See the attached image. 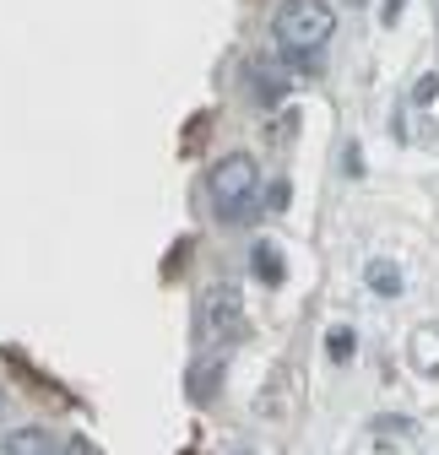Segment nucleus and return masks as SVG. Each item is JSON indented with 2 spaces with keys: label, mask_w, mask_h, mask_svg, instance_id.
Instances as JSON below:
<instances>
[{
  "label": "nucleus",
  "mask_w": 439,
  "mask_h": 455,
  "mask_svg": "<svg viewBox=\"0 0 439 455\" xmlns=\"http://www.w3.org/2000/svg\"><path fill=\"white\" fill-rule=\"evenodd\" d=\"M250 92H255L260 103H277V98L288 92V76H283V66H266V60H255V66H250Z\"/></svg>",
  "instance_id": "5"
},
{
  "label": "nucleus",
  "mask_w": 439,
  "mask_h": 455,
  "mask_svg": "<svg viewBox=\"0 0 439 455\" xmlns=\"http://www.w3.org/2000/svg\"><path fill=\"white\" fill-rule=\"evenodd\" d=\"M325 341H331V358H337V363H342V358H347V353L358 347V336H353L347 325H337V331H331V336H325Z\"/></svg>",
  "instance_id": "9"
},
{
  "label": "nucleus",
  "mask_w": 439,
  "mask_h": 455,
  "mask_svg": "<svg viewBox=\"0 0 439 455\" xmlns=\"http://www.w3.org/2000/svg\"><path fill=\"white\" fill-rule=\"evenodd\" d=\"M60 444H54V434L44 423H22L6 434V444H0V455H54Z\"/></svg>",
  "instance_id": "4"
},
{
  "label": "nucleus",
  "mask_w": 439,
  "mask_h": 455,
  "mask_svg": "<svg viewBox=\"0 0 439 455\" xmlns=\"http://www.w3.org/2000/svg\"><path fill=\"white\" fill-rule=\"evenodd\" d=\"M255 190H260V163H255L250 152H228V157H217L212 180H206V196H212L217 217H223V222H244V217H250Z\"/></svg>",
  "instance_id": "2"
},
{
  "label": "nucleus",
  "mask_w": 439,
  "mask_h": 455,
  "mask_svg": "<svg viewBox=\"0 0 439 455\" xmlns=\"http://www.w3.org/2000/svg\"><path fill=\"white\" fill-rule=\"evenodd\" d=\"M244 331V304H239V288L234 282H217L201 299V336L206 341H234Z\"/></svg>",
  "instance_id": "3"
},
{
  "label": "nucleus",
  "mask_w": 439,
  "mask_h": 455,
  "mask_svg": "<svg viewBox=\"0 0 439 455\" xmlns=\"http://www.w3.org/2000/svg\"><path fill=\"white\" fill-rule=\"evenodd\" d=\"M250 255H255V260H250V266H255V276L277 288V282H283V250H277V244H255Z\"/></svg>",
  "instance_id": "7"
},
{
  "label": "nucleus",
  "mask_w": 439,
  "mask_h": 455,
  "mask_svg": "<svg viewBox=\"0 0 439 455\" xmlns=\"http://www.w3.org/2000/svg\"><path fill=\"white\" fill-rule=\"evenodd\" d=\"M337 38V12L331 0H283L277 6V44L293 60H309Z\"/></svg>",
  "instance_id": "1"
},
{
  "label": "nucleus",
  "mask_w": 439,
  "mask_h": 455,
  "mask_svg": "<svg viewBox=\"0 0 439 455\" xmlns=\"http://www.w3.org/2000/svg\"><path fill=\"white\" fill-rule=\"evenodd\" d=\"M217 374H223V353H212V358H201V363L190 369V395H196V402H206V395L217 390V385H212Z\"/></svg>",
  "instance_id": "6"
},
{
  "label": "nucleus",
  "mask_w": 439,
  "mask_h": 455,
  "mask_svg": "<svg viewBox=\"0 0 439 455\" xmlns=\"http://www.w3.org/2000/svg\"><path fill=\"white\" fill-rule=\"evenodd\" d=\"M402 17V0H386V22H396Z\"/></svg>",
  "instance_id": "10"
},
{
  "label": "nucleus",
  "mask_w": 439,
  "mask_h": 455,
  "mask_svg": "<svg viewBox=\"0 0 439 455\" xmlns=\"http://www.w3.org/2000/svg\"><path fill=\"white\" fill-rule=\"evenodd\" d=\"M363 276H369V288H374V293H386V299H396V293H402V271H396L391 260H369V271H363Z\"/></svg>",
  "instance_id": "8"
}]
</instances>
